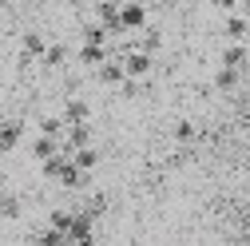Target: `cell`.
Segmentation results:
<instances>
[{
    "instance_id": "11",
    "label": "cell",
    "mask_w": 250,
    "mask_h": 246,
    "mask_svg": "<svg viewBox=\"0 0 250 246\" xmlns=\"http://www.w3.org/2000/svg\"><path fill=\"white\" fill-rule=\"evenodd\" d=\"M242 64H246V48H242V40H230L223 48V68H242Z\"/></svg>"
},
{
    "instance_id": "5",
    "label": "cell",
    "mask_w": 250,
    "mask_h": 246,
    "mask_svg": "<svg viewBox=\"0 0 250 246\" xmlns=\"http://www.w3.org/2000/svg\"><path fill=\"white\" fill-rule=\"evenodd\" d=\"M107 56H111L107 44H83V48H80V64H83V68H100Z\"/></svg>"
},
{
    "instance_id": "16",
    "label": "cell",
    "mask_w": 250,
    "mask_h": 246,
    "mask_svg": "<svg viewBox=\"0 0 250 246\" xmlns=\"http://www.w3.org/2000/svg\"><path fill=\"white\" fill-rule=\"evenodd\" d=\"M0 219H20V199L16 195H0Z\"/></svg>"
},
{
    "instance_id": "8",
    "label": "cell",
    "mask_w": 250,
    "mask_h": 246,
    "mask_svg": "<svg viewBox=\"0 0 250 246\" xmlns=\"http://www.w3.org/2000/svg\"><path fill=\"white\" fill-rule=\"evenodd\" d=\"M56 151H60V139H52V135H36V139H32V159H36V163L52 159Z\"/></svg>"
},
{
    "instance_id": "4",
    "label": "cell",
    "mask_w": 250,
    "mask_h": 246,
    "mask_svg": "<svg viewBox=\"0 0 250 246\" xmlns=\"http://www.w3.org/2000/svg\"><path fill=\"white\" fill-rule=\"evenodd\" d=\"M44 48H48V40L40 32H28L20 40V64H36V60H44Z\"/></svg>"
},
{
    "instance_id": "7",
    "label": "cell",
    "mask_w": 250,
    "mask_h": 246,
    "mask_svg": "<svg viewBox=\"0 0 250 246\" xmlns=\"http://www.w3.org/2000/svg\"><path fill=\"white\" fill-rule=\"evenodd\" d=\"M60 119H64V123H87V119H91V107H87L83 100H68L64 111H60Z\"/></svg>"
},
{
    "instance_id": "20",
    "label": "cell",
    "mask_w": 250,
    "mask_h": 246,
    "mask_svg": "<svg viewBox=\"0 0 250 246\" xmlns=\"http://www.w3.org/2000/svg\"><path fill=\"white\" fill-rule=\"evenodd\" d=\"M0 159H4V155H0Z\"/></svg>"
},
{
    "instance_id": "1",
    "label": "cell",
    "mask_w": 250,
    "mask_h": 246,
    "mask_svg": "<svg viewBox=\"0 0 250 246\" xmlns=\"http://www.w3.org/2000/svg\"><path fill=\"white\" fill-rule=\"evenodd\" d=\"M143 24H147V8L135 4V0H123V4H119V28H123V32H139Z\"/></svg>"
},
{
    "instance_id": "12",
    "label": "cell",
    "mask_w": 250,
    "mask_h": 246,
    "mask_svg": "<svg viewBox=\"0 0 250 246\" xmlns=\"http://www.w3.org/2000/svg\"><path fill=\"white\" fill-rule=\"evenodd\" d=\"M40 64H44V68H64V64H68V48H64V44H48Z\"/></svg>"
},
{
    "instance_id": "9",
    "label": "cell",
    "mask_w": 250,
    "mask_h": 246,
    "mask_svg": "<svg viewBox=\"0 0 250 246\" xmlns=\"http://www.w3.org/2000/svg\"><path fill=\"white\" fill-rule=\"evenodd\" d=\"M72 163L91 175V171H96V163H100V151L91 147V143H87V147H76V151H72Z\"/></svg>"
},
{
    "instance_id": "18",
    "label": "cell",
    "mask_w": 250,
    "mask_h": 246,
    "mask_svg": "<svg viewBox=\"0 0 250 246\" xmlns=\"http://www.w3.org/2000/svg\"><path fill=\"white\" fill-rule=\"evenodd\" d=\"M210 4H214V8H227V12H234V8L242 4V0H210Z\"/></svg>"
},
{
    "instance_id": "2",
    "label": "cell",
    "mask_w": 250,
    "mask_h": 246,
    "mask_svg": "<svg viewBox=\"0 0 250 246\" xmlns=\"http://www.w3.org/2000/svg\"><path fill=\"white\" fill-rule=\"evenodd\" d=\"M24 139V119H0V155L16 151Z\"/></svg>"
},
{
    "instance_id": "13",
    "label": "cell",
    "mask_w": 250,
    "mask_h": 246,
    "mask_svg": "<svg viewBox=\"0 0 250 246\" xmlns=\"http://www.w3.org/2000/svg\"><path fill=\"white\" fill-rule=\"evenodd\" d=\"M83 44H107V48H111V32L96 20V24H87V28H83Z\"/></svg>"
},
{
    "instance_id": "14",
    "label": "cell",
    "mask_w": 250,
    "mask_h": 246,
    "mask_svg": "<svg viewBox=\"0 0 250 246\" xmlns=\"http://www.w3.org/2000/svg\"><path fill=\"white\" fill-rule=\"evenodd\" d=\"M234 83H238V68H218V76H214L218 91H234Z\"/></svg>"
},
{
    "instance_id": "3",
    "label": "cell",
    "mask_w": 250,
    "mask_h": 246,
    "mask_svg": "<svg viewBox=\"0 0 250 246\" xmlns=\"http://www.w3.org/2000/svg\"><path fill=\"white\" fill-rule=\"evenodd\" d=\"M96 80L107 83V87H119L123 80H127V72H123V60H119V56H107L104 64L96 68Z\"/></svg>"
},
{
    "instance_id": "10",
    "label": "cell",
    "mask_w": 250,
    "mask_h": 246,
    "mask_svg": "<svg viewBox=\"0 0 250 246\" xmlns=\"http://www.w3.org/2000/svg\"><path fill=\"white\" fill-rule=\"evenodd\" d=\"M223 32H227V40H246V32H250V20L246 16H227V24H223Z\"/></svg>"
},
{
    "instance_id": "6",
    "label": "cell",
    "mask_w": 250,
    "mask_h": 246,
    "mask_svg": "<svg viewBox=\"0 0 250 246\" xmlns=\"http://www.w3.org/2000/svg\"><path fill=\"white\" fill-rule=\"evenodd\" d=\"M135 44H139L143 52H151V56H155V52L163 48V32H159L155 24H143V28H139V40H135Z\"/></svg>"
},
{
    "instance_id": "15",
    "label": "cell",
    "mask_w": 250,
    "mask_h": 246,
    "mask_svg": "<svg viewBox=\"0 0 250 246\" xmlns=\"http://www.w3.org/2000/svg\"><path fill=\"white\" fill-rule=\"evenodd\" d=\"M40 135L60 139V135H64V119H60V115H44V119H40Z\"/></svg>"
},
{
    "instance_id": "19",
    "label": "cell",
    "mask_w": 250,
    "mask_h": 246,
    "mask_svg": "<svg viewBox=\"0 0 250 246\" xmlns=\"http://www.w3.org/2000/svg\"><path fill=\"white\" fill-rule=\"evenodd\" d=\"M246 135H250V119H246Z\"/></svg>"
},
{
    "instance_id": "17",
    "label": "cell",
    "mask_w": 250,
    "mask_h": 246,
    "mask_svg": "<svg viewBox=\"0 0 250 246\" xmlns=\"http://www.w3.org/2000/svg\"><path fill=\"white\" fill-rule=\"evenodd\" d=\"M175 139H183V143H187V139H195V123H187V119H183L179 127H175Z\"/></svg>"
}]
</instances>
